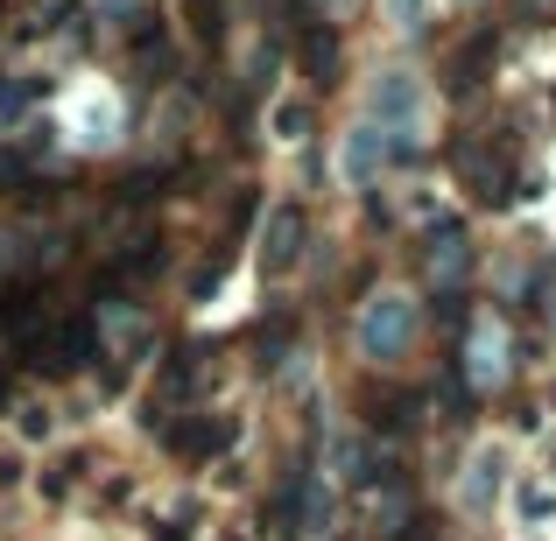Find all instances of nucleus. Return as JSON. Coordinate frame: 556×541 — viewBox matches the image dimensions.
Wrapping results in <instances>:
<instances>
[{
	"mask_svg": "<svg viewBox=\"0 0 556 541\" xmlns=\"http://www.w3.org/2000/svg\"><path fill=\"white\" fill-rule=\"evenodd\" d=\"M416 113H422V85L408 78V70H380L374 78V127L380 134H394V155H408L416 149Z\"/></svg>",
	"mask_w": 556,
	"mask_h": 541,
	"instance_id": "f03ea898",
	"label": "nucleus"
},
{
	"mask_svg": "<svg viewBox=\"0 0 556 541\" xmlns=\"http://www.w3.org/2000/svg\"><path fill=\"white\" fill-rule=\"evenodd\" d=\"M296 254H303V211H296V204H282V211L268 218V240H261V268L289 274V268H296Z\"/></svg>",
	"mask_w": 556,
	"mask_h": 541,
	"instance_id": "20e7f679",
	"label": "nucleus"
},
{
	"mask_svg": "<svg viewBox=\"0 0 556 541\" xmlns=\"http://www.w3.org/2000/svg\"><path fill=\"white\" fill-rule=\"evenodd\" d=\"M394 155V141L380 134L374 120H359L353 134H345V149H339V169H345V183H374L380 177V163Z\"/></svg>",
	"mask_w": 556,
	"mask_h": 541,
	"instance_id": "7ed1b4c3",
	"label": "nucleus"
},
{
	"mask_svg": "<svg viewBox=\"0 0 556 541\" xmlns=\"http://www.w3.org/2000/svg\"><path fill=\"white\" fill-rule=\"evenodd\" d=\"M549 506H556V500H549V492H543V486H529V500H521V514H529V520H543V514H549Z\"/></svg>",
	"mask_w": 556,
	"mask_h": 541,
	"instance_id": "6e6552de",
	"label": "nucleus"
},
{
	"mask_svg": "<svg viewBox=\"0 0 556 541\" xmlns=\"http://www.w3.org/2000/svg\"><path fill=\"white\" fill-rule=\"evenodd\" d=\"M501 352H507V345H501V331H479V352H472V373H479V379H501Z\"/></svg>",
	"mask_w": 556,
	"mask_h": 541,
	"instance_id": "423d86ee",
	"label": "nucleus"
},
{
	"mask_svg": "<svg viewBox=\"0 0 556 541\" xmlns=\"http://www.w3.org/2000/svg\"><path fill=\"white\" fill-rule=\"evenodd\" d=\"M465 268H472V254H465V232L444 226V240H430V274H437V282H465Z\"/></svg>",
	"mask_w": 556,
	"mask_h": 541,
	"instance_id": "39448f33",
	"label": "nucleus"
},
{
	"mask_svg": "<svg viewBox=\"0 0 556 541\" xmlns=\"http://www.w3.org/2000/svg\"><path fill=\"white\" fill-rule=\"evenodd\" d=\"M177 443L184 450H218V443H226V422H198V429H184Z\"/></svg>",
	"mask_w": 556,
	"mask_h": 541,
	"instance_id": "0eeeda50",
	"label": "nucleus"
},
{
	"mask_svg": "<svg viewBox=\"0 0 556 541\" xmlns=\"http://www.w3.org/2000/svg\"><path fill=\"white\" fill-rule=\"evenodd\" d=\"M408 345H416V302L388 288V296H374L367 317H359V352L388 365V359H402Z\"/></svg>",
	"mask_w": 556,
	"mask_h": 541,
	"instance_id": "f257e3e1",
	"label": "nucleus"
}]
</instances>
